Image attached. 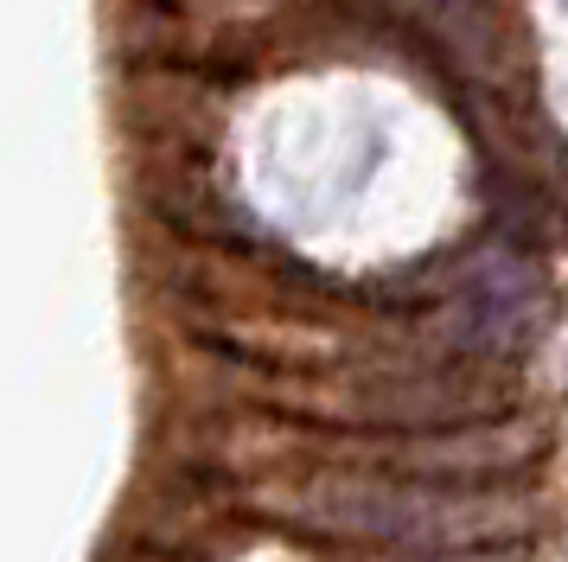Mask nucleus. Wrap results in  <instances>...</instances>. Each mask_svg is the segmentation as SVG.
Masks as SVG:
<instances>
[{"label": "nucleus", "instance_id": "obj_3", "mask_svg": "<svg viewBox=\"0 0 568 562\" xmlns=\"http://www.w3.org/2000/svg\"><path fill=\"white\" fill-rule=\"evenodd\" d=\"M409 562H517L511 550H428V556H409Z\"/></svg>", "mask_w": 568, "mask_h": 562}, {"label": "nucleus", "instance_id": "obj_1", "mask_svg": "<svg viewBox=\"0 0 568 562\" xmlns=\"http://www.w3.org/2000/svg\"><path fill=\"white\" fill-rule=\"evenodd\" d=\"M287 518L326 536L396 543L409 556H428V550L505 543L530 524V505L505 492H460V485L422 480H313L301 499H287Z\"/></svg>", "mask_w": 568, "mask_h": 562}, {"label": "nucleus", "instance_id": "obj_2", "mask_svg": "<svg viewBox=\"0 0 568 562\" xmlns=\"http://www.w3.org/2000/svg\"><path fill=\"white\" fill-rule=\"evenodd\" d=\"M549 327V288L524 255H479L454 294V339L473 352H517Z\"/></svg>", "mask_w": 568, "mask_h": 562}]
</instances>
